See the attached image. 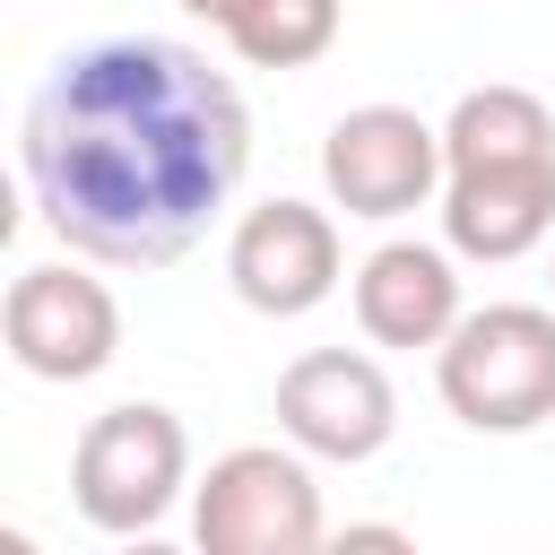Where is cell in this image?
Returning <instances> with one entry per match:
<instances>
[{"instance_id":"obj_1","label":"cell","mask_w":555,"mask_h":555,"mask_svg":"<svg viewBox=\"0 0 555 555\" xmlns=\"http://www.w3.org/2000/svg\"><path fill=\"white\" fill-rule=\"evenodd\" d=\"M35 217L104 260L165 269L234 199L251 165V113L208 52L173 35H104L52 61L17 121Z\"/></svg>"},{"instance_id":"obj_2","label":"cell","mask_w":555,"mask_h":555,"mask_svg":"<svg viewBox=\"0 0 555 555\" xmlns=\"http://www.w3.org/2000/svg\"><path fill=\"white\" fill-rule=\"evenodd\" d=\"M434 390L468 434H529L555 416V304H477L434 347Z\"/></svg>"},{"instance_id":"obj_3","label":"cell","mask_w":555,"mask_h":555,"mask_svg":"<svg viewBox=\"0 0 555 555\" xmlns=\"http://www.w3.org/2000/svg\"><path fill=\"white\" fill-rule=\"evenodd\" d=\"M191 486V434L173 408L156 399H121L104 416H87L78 451H69V503L87 529L104 538H147Z\"/></svg>"},{"instance_id":"obj_4","label":"cell","mask_w":555,"mask_h":555,"mask_svg":"<svg viewBox=\"0 0 555 555\" xmlns=\"http://www.w3.org/2000/svg\"><path fill=\"white\" fill-rule=\"evenodd\" d=\"M321 546H330V520L295 442L286 451L234 442L191 486V555H321Z\"/></svg>"},{"instance_id":"obj_5","label":"cell","mask_w":555,"mask_h":555,"mask_svg":"<svg viewBox=\"0 0 555 555\" xmlns=\"http://www.w3.org/2000/svg\"><path fill=\"white\" fill-rule=\"evenodd\" d=\"M321 182H330V199H338L347 217H373V225L416 217V208L442 199V182H451L442 130H434L425 113H408V104H356V113H338L330 139H321Z\"/></svg>"},{"instance_id":"obj_6","label":"cell","mask_w":555,"mask_h":555,"mask_svg":"<svg viewBox=\"0 0 555 555\" xmlns=\"http://www.w3.org/2000/svg\"><path fill=\"white\" fill-rule=\"evenodd\" d=\"M0 330H9L17 373H35V382H95L121 356V304H113V286L87 278V269H69V260L17 269L9 304H0Z\"/></svg>"},{"instance_id":"obj_7","label":"cell","mask_w":555,"mask_h":555,"mask_svg":"<svg viewBox=\"0 0 555 555\" xmlns=\"http://www.w3.org/2000/svg\"><path fill=\"white\" fill-rule=\"evenodd\" d=\"M278 434L304 460H373L399 434V390L364 347H312L278 373Z\"/></svg>"},{"instance_id":"obj_8","label":"cell","mask_w":555,"mask_h":555,"mask_svg":"<svg viewBox=\"0 0 555 555\" xmlns=\"http://www.w3.org/2000/svg\"><path fill=\"white\" fill-rule=\"evenodd\" d=\"M225 278H234V295L251 312L304 321L312 304L338 295V225H330V208H312V199L243 208L234 234H225Z\"/></svg>"},{"instance_id":"obj_9","label":"cell","mask_w":555,"mask_h":555,"mask_svg":"<svg viewBox=\"0 0 555 555\" xmlns=\"http://www.w3.org/2000/svg\"><path fill=\"white\" fill-rule=\"evenodd\" d=\"M356 330L373 347H442L460 330V251L451 243H382L356 260Z\"/></svg>"},{"instance_id":"obj_10","label":"cell","mask_w":555,"mask_h":555,"mask_svg":"<svg viewBox=\"0 0 555 555\" xmlns=\"http://www.w3.org/2000/svg\"><path fill=\"white\" fill-rule=\"evenodd\" d=\"M555 234V165H486L442 182V243L460 260H520Z\"/></svg>"},{"instance_id":"obj_11","label":"cell","mask_w":555,"mask_h":555,"mask_svg":"<svg viewBox=\"0 0 555 555\" xmlns=\"http://www.w3.org/2000/svg\"><path fill=\"white\" fill-rule=\"evenodd\" d=\"M442 165L486 173V165H555V113L529 87H468L442 121Z\"/></svg>"},{"instance_id":"obj_12","label":"cell","mask_w":555,"mask_h":555,"mask_svg":"<svg viewBox=\"0 0 555 555\" xmlns=\"http://www.w3.org/2000/svg\"><path fill=\"white\" fill-rule=\"evenodd\" d=\"M251 69H304L338 43V0H243L217 26Z\"/></svg>"},{"instance_id":"obj_13","label":"cell","mask_w":555,"mask_h":555,"mask_svg":"<svg viewBox=\"0 0 555 555\" xmlns=\"http://www.w3.org/2000/svg\"><path fill=\"white\" fill-rule=\"evenodd\" d=\"M321 555H416V538L390 529V520H347V529H330Z\"/></svg>"},{"instance_id":"obj_14","label":"cell","mask_w":555,"mask_h":555,"mask_svg":"<svg viewBox=\"0 0 555 555\" xmlns=\"http://www.w3.org/2000/svg\"><path fill=\"white\" fill-rule=\"evenodd\" d=\"M182 9H191V17H208V26H225V17L243 9V0H182Z\"/></svg>"},{"instance_id":"obj_15","label":"cell","mask_w":555,"mask_h":555,"mask_svg":"<svg viewBox=\"0 0 555 555\" xmlns=\"http://www.w3.org/2000/svg\"><path fill=\"white\" fill-rule=\"evenodd\" d=\"M0 555H43V546H35L26 529H0Z\"/></svg>"},{"instance_id":"obj_16","label":"cell","mask_w":555,"mask_h":555,"mask_svg":"<svg viewBox=\"0 0 555 555\" xmlns=\"http://www.w3.org/2000/svg\"><path fill=\"white\" fill-rule=\"evenodd\" d=\"M121 555H182V546H165V538H121Z\"/></svg>"}]
</instances>
